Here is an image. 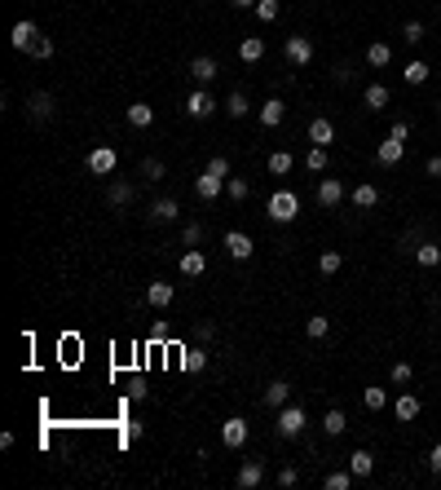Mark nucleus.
Here are the masks:
<instances>
[{
	"instance_id": "f257e3e1",
	"label": "nucleus",
	"mask_w": 441,
	"mask_h": 490,
	"mask_svg": "<svg viewBox=\"0 0 441 490\" xmlns=\"http://www.w3.org/2000/svg\"><path fill=\"white\" fill-rule=\"evenodd\" d=\"M265 212H269V221L287 225V221H296V212H300V199H296L291 190H278V195H269V203H265Z\"/></svg>"
},
{
	"instance_id": "f03ea898",
	"label": "nucleus",
	"mask_w": 441,
	"mask_h": 490,
	"mask_svg": "<svg viewBox=\"0 0 441 490\" xmlns=\"http://www.w3.org/2000/svg\"><path fill=\"white\" fill-rule=\"evenodd\" d=\"M273 428H278L282 437H300L305 433V406H282L278 420H273Z\"/></svg>"
},
{
	"instance_id": "7ed1b4c3",
	"label": "nucleus",
	"mask_w": 441,
	"mask_h": 490,
	"mask_svg": "<svg viewBox=\"0 0 441 490\" xmlns=\"http://www.w3.org/2000/svg\"><path fill=\"white\" fill-rule=\"evenodd\" d=\"M40 40V27H35L31 18H22V22H14V31H9V44H14L18 53H31V44Z\"/></svg>"
},
{
	"instance_id": "20e7f679",
	"label": "nucleus",
	"mask_w": 441,
	"mask_h": 490,
	"mask_svg": "<svg viewBox=\"0 0 441 490\" xmlns=\"http://www.w3.org/2000/svg\"><path fill=\"white\" fill-rule=\"evenodd\" d=\"M212 111H217V98H212L208 89H195V93L186 98V115H190V119H208Z\"/></svg>"
},
{
	"instance_id": "39448f33",
	"label": "nucleus",
	"mask_w": 441,
	"mask_h": 490,
	"mask_svg": "<svg viewBox=\"0 0 441 490\" xmlns=\"http://www.w3.org/2000/svg\"><path fill=\"white\" fill-rule=\"evenodd\" d=\"M115 164H119V155L111 146H98V150H89V173H98V177H111L115 173Z\"/></svg>"
},
{
	"instance_id": "423d86ee",
	"label": "nucleus",
	"mask_w": 441,
	"mask_h": 490,
	"mask_svg": "<svg viewBox=\"0 0 441 490\" xmlns=\"http://www.w3.org/2000/svg\"><path fill=\"white\" fill-rule=\"evenodd\" d=\"M265 482V460H243V469H238V490H256Z\"/></svg>"
},
{
	"instance_id": "0eeeda50",
	"label": "nucleus",
	"mask_w": 441,
	"mask_h": 490,
	"mask_svg": "<svg viewBox=\"0 0 441 490\" xmlns=\"http://www.w3.org/2000/svg\"><path fill=\"white\" fill-rule=\"evenodd\" d=\"M221 441H225L230 450L247 446V420H238V415H234V420H225V424H221Z\"/></svg>"
},
{
	"instance_id": "6e6552de",
	"label": "nucleus",
	"mask_w": 441,
	"mask_h": 490,
	"mask_svg": "<svg viewBox=\"0 0 441 490\" xmlns=\"http://www.w3.org/2000/svg\"><path fill=\"white\" fill-rule=\"evenodd\" d=\"M225 252H230L234 261H247V256L256 252V243H252L243 230H230V234H225Z\"/></svg>"
},
{
	"instance_id": "1a4fd4ad",
	"label": "nucleus",
	"mask_w": 441,
	"mask_h": 490,
	"mask_svg": "<svg viewBox=\"0 0 441 490\" xmlns=\"http://www.w3.org/2000/svg\"><path fill=\"white\" fill-rule=\"evenodd\" d=\"M309 58H314V44H309V35H287V62L309 67Z\"/></svg>"
},
{
	"instance_id": "9d476101",
	"label": "nucleus",
	"mask_w": 441,
	"mask_h": 490,
	"mask_svg": "<svg viewBox=\"0 0 441 490\" xmlns=\"http://www.w3.org/2000/svg\"><path fill=\"white\" fill-rule=\"evenodd\" d=\"M133 199H137L133 182H111V186H106V203H111V208H128Z\"/></svg>"
},
{
	"instance_id": "9b49d317",
	"label": "nucleus",
	"mask_w": 441,
	"mask_h": 490,
	"mask_svg": "<svg viewBox=\"0 0 441 490\" xmlns=\"http://www.w3.org/2000/svg\"><path fill=\"white\" fill-rule=\"evenodd\" d=\"M287 398H291V385H287V380H273V385L265 389V406H269V411H282V406H287Z\"/></svg>"
},
{
	"instance_id": "f8f14e48",
	"label": "nucleus",
	"mask_w": 441,
	"mask_h": 490,
	"mask_svg": "<svg viewBox=\"0 0 441 490\" xmlns=\"http://www.w3.org/2000/svg\"><path fill=\"white\" fill-rule=\"evenodd\" d=\"M27 115L31 119H49L53 115V93H31V98H27Z\"/></svg>"
},
{
	"instance_id": "ddd939ff",
	"label": "nucleus",
	"mask_w": 441,
	"mask_h": 490,
	"mask_svg": "<svg viewBox=\"0 0 441 490\" xmlns=\"http://www.w3.org/2000/svg\"><path fill=\"white\" fill-rule=\"evenodd\" d=\"M190 76H195L199 85H208V80H217V76H221L217 58H195V62H190Z\"/></svg>"
},
{
	"instance_id": "4468645a",
	"label": "nucleus",
	"mask_w": 441,
	"mask_h": 490,
	"mask_svg": "<svg viewBox=\"0 0 441 490\" xmlns=\"http://www.w3.org/2000/svg\"><path fill=\"white\" fill-rule=\"evenodd\" d=\"M309 141H314V146H331V141H336V124H331V119H314V124H309Z\"/></svg>"
},
{
	"instance_id": "2eb2a0df",
	"label": "nucleus",
	"mask_w": 441,
	"mask_h": 490,
	"mask_svg": "<svg viewBox=\"0 0 441 490\" xmlns=\"http://www.w3.org/2000/svg\"><path fill=\"white\" fill-rule=\"evenodd\" d=\"M340 199H344V182H336V177H327V182L318 186V203H323V208H336Z\"/></svg>"
},
{
	"instance_id": "dca6fc26",
	"label": "nucleus",
	"mask_w": 441,
	"mask_h": 490,
	"mask_svg": "<svg viewBox=\"0 0 441 490\" xmlns=\"http://www.w3.org/2000/svg\"><path fill=\"white\" fill-rule=\"evenodd\" d=\"M172 296H177V288H172V283H150V288H146V301L154 305V309H163V305H172Z\"/></svg>"
},
{
	"instance_id": "f3484780",
	"label": "nucleus",
	"mask_w": 441,
	"mask_h": 490,
	"mask_svg": "<svg viewBox=\"0 0 441 490\" xmlns=\"http://www.w3.org/2000/svg\"><path fill=\"white\" fill-rule=\"evenodd\" d=\"M181 217V203L177 199H154L150 203V221H177Z\"/></svg>"
},
{
	"instance_id": "a211bd4d",
	"label": "nucleus",
	"mask_w": 441,
	"mask_h": 490,
	"mask_svg": "<svg viewBox=\"0 0 441 490\" xmlns=\"http://www.w3.org/2000/svg\"><path fill=\"white\" fill-rule=\"evenodd\" d=\"M402 155H406V141H397V137L379 141V164H384V168H393V164H402Z\"/></svg>"
},
{
	"instance_id": "6ab92c4d",
	"label": "nucleus",
	"mask_w": 441,
	"mask_h": 490,
	"mask_svg": "<svg viewBox=\"0 0 441 490\" xmlns=\"http://www.w3.org/2000/svg\"><path fill=\"white\" fill-rule=\"evenodd\" d=\"M221 190H225V182H221V177H212V173H204V177L195 182V195L204 199V203H212V199L221 195Z\"/></svg>"
},
{
	"instance_id": "aec40b11",
	"label": "nucleus",
	"mask_w": 441,
	"mask_h": 490,
	"mask_svg": "<svg viewBox=\"0 0 441 490\" xmlns=\"http://www.w3.org/2000/svg\"><path fill=\"white\" fill-rule=\"evenodd\" d=\"M282 115H287V106H282L278 98L260 102V124H265V128H278V124H282Z\"/></svg>"
},
{
	"instance_id": "412c9836",
	"label": "nucleus",
	"mask_w": 441,
	"mask_h": 490,
	"mask_svg": "<svg viewBox=\"0 0 441 490\" xmlns=\"http://www.w3.org/2000/svg\"><path fill=\"white\" fill-rule=\"evenodd\" d=\"M204 270H208V256L199 252V247H190V252L181 256V274H186V279H199Z\"/></svg>"
},
{
	"instance_id": "4be33fe9",
	"label": "nucleus",
	"mask_w": 441,
	"mask_h": 490,
	"mask_svg": "<svg viewBox=\"0 0 441 490\" xmlns=\"http://www.w3.org/2000/svg\"><path fill=\"white\" fill-rule=\"evenodd\" d=\"M349 473L353 477H371L375 473V455H371V450H353V455H349Z\"/></svg>"
},
{
	"instance_id": "5701e85b",
	"label": "nucleus",
	"mask_w": 441,
	"mask_h": 490,
	"mask_svg": "<svg viewBox=\"0 0 441 490\" xmlns=\"http://www.w3.org/2000/svg\"><path fill=\"white\" fill-rule=\"evenodd\" d=\"M428 76H433V67H428V62H420V58H411V62L402 67V80H406V85H424Z\"/></svg>"
},
{
	"instance_id": "b1692460",
	"label": "nucleus",
	"mask_w": 441,
	"mask_h": 490,
	"mask_svg": "<svg viewBox=\"0 0 441 490\" xmlns=\"http://www.w3.org/2000/svg\"><path fill=\"white\" fill-rule=\"evenodd\" d=\"M393 411H397V420H402V424H411L415 415H420V398H415V393H402Z\"/></svg>"
},
{
	"instance_id": "393cba45",
	"label": "nucleus",
	"mask_w": 441,
	"mask_h": 490,
	"mask_svg": "<svg viewBox=\"0 0 441 490\" xmlns=\"http://www.w3.org/2000/svg\"><path fill=\"white\" fill-rule=\"evenodd\" d=\"M128 124H133V128H150L154 124V111H150L146 102H133V106H128Z\"/></svg>"
},
{
	"instance_id": "a878e982",
	"label": "nucleus",
	"mask_w": 441,
	"mask_h": 490,
	"mask_svg": "<svg viewBox=\"0 0 441 490\" xmlns=\"http://www.w3.org/2000/svg\"><path fill=\"white\" fill-rule=\"evenodd\" d=\"M415 261H420L424 270H437L441 265V247L437 243H420V247H415Z\"/></svg>"
},
{
	"instance_id": "bb28decb",
	"label": "nucleus",
	"mask_w": 441,
	"mask_h": 490,
	"mask_svg": "<svg viewBox=\"0 0 441 490\" xmlns=\"http://www.w3.org/2000/svg\"><path fill=\"white\" fill-rule=\"evenodd\" d=\"M260 53H265V40H260V35H247V40L238 44V58H243V62H260Z\"/></svg>"
},
{
	"instance_id": "cd10ccee",
	"label": "nucleus",
	"mask_w": 441,
	"mask_h": 490,
	"mask_svg": "<svg viewBox=\"0 0 441 490\" xmlns=\"http://www.w3.org/2000/svg\"><path fill=\"white\" fill-rule=\"evenodd\" d=\"M247 111H252V102H247V98H243V93H238V89H234V93H230V98H225V115H230V119H243Z\"/></svg>"
},
{
	"instance_id": "c85d7f7f",
	"label": "nucleus",
	"mask_w": 441,
	"mask_h": 490,
	"mask_svg": "<svg viewBox=\"0 0 441 490\" xmlns=\"http://www.w3.org/2000/svg\"><path fill=\"white\" fill-rule=\"evenodd\" d=\"M362 406H366V411H384V406H388V393L379 389V385H371V389H362Z\"/></svg>"
},
{
	"instance_id": "c756f323",
	"label": "nucleus",
	"mask_w": 441,
	"mask_h": 490,
	"mask_svg": "<svg viewBox=\"0 0 441 490\" xmlns=\"http://www.w3.org/2000/svg\"><path fill=\"white\" fill-rule=\"evenodd\" d=\"M362 102L371 106V111H384V106H388V89H384V85H366V93H362Z\"/></svg>"
},
{
	"instance_id": "7c9ffc66",
	"label": "nucleus",
	"mask_w": 441,
	"mask_h": 490,
	"mask_svg": "<svg viewBox=\"0 0 441 490\" xmlns=\"http://www.w3.org/2000/svg\"><path fill=\"white\" fill-rule=\"evenodd\" d=\"M344 428H349V420H344V411H327V415H323V433H327V437H340Z\"/></svg>"
},
{
	"instance_id": "2f4dec72",
	"label": "nucleus",
	"mask_w": 441,
	"mask_h": 490,
	"mask_svg": "<svg viewBox=\"0 0 441 490\" xmlns=\"http://www.w3.org/2000/svg\"><path fill=\"white\" fill-rule=\"evenodd\" d=\"M366 62H371V67H388V62H393V49L379 40V44H371V49H366Z\"/></svg>"
},
{
	"instance_id": "473e14b6",
	"label": "nucleus",
	"mask_w": 441,
	"mask_h": 490,
	"mask_svg": "<svg viewBox=\"0 0 441 490\" xmlns=\"http://www.w3.org/2000/svg\"><path fill=\"white\" fill-rule=\"evenodd\" d=\"M305 168H309V173H323V168H327V146H309Z\"/></svg>"
},
{
	"instance_id": "72a5a7b5",
	"label": "nucleus",
	"mask_w": 441,
	"mask_h": 490,
	"mask_svg": "<svg viewBox=\"0 0 441 490\" xmlns=\"http://www.w3.org/2000/svg\"><path fill=\"white\" fill-rule=\"evenodd\" d=\"M269 173H273V177H287V173H291V155H287V150H273V155H269Z\"/></svg>"
},
{
	"instance_id": "f704fd0d",
	"label": "nucleus",
	"mask_w": 441,
	"mask_h": 490,
	"mask_svg": "<svg viewBox=\"0 0 441 490\" xmlns=\"http://www.w3.org/2000/svg\"><path fill=\"white\" fill-rule=\"evenodd\" d=\"M305 331H309V340H323L327 331H331V318H323V314H314V318L305 322Z\"/></svg>"
},
{
	"instance_id": "c9c22d12",
	"label": "nucleus",
	"mask_w": 441,
	"mask_h": 490,
	"mask_svg": "<svg viewBox=\"0 0 441 490\" xmlns=\"http://www.w3.org/2000/svg\"><path fill=\"white\" fill-rule=\"evenodd\" d=\"M353 203H357V208H375V203H379V190H375V186H357V190H353Z\"/></svg>"
},
{
	"instance_id": "e433bc0d",
	"label": "nucleus",
	"mask_w": 441,
	"mask_h": 490,
	"mask_svg": "<svg viewBox=\"0 0 441 490\" xmlns=\"http://www.w3.org/2000/svg\"><path fill=\"white\" fill-rule=\"evenodd\" d=\"M204 362H208V353H204V349H186V358H181L186 371H204Z\"/></svg>"
},
{
	"instance_id": "4c0bfd02",
	"label": "nucleus",
	"mask_w": 441,
	"mask_h": 490,
	"mask_svg": "<svg viewBox=\"0 0 441 490\" xmlns=\"http://www.w3.org/2000/svg\"><path fill=\"white\" fill-rule=\"evenodd\" d=\"M204 173L221 177V182H230V159H225V155H217V159H208V168H204Z\"/></svg>"
},
{
	"instance_id": "58836bf2",
	"label": "nucleus",
	"mask_w": 441,
	"mask_h": 490,
	"mask_svg": "<svg viewBox=\"0 0 441 490\" xmlns=\"http://www.w3.org/2000/svg\"><path fill=\"white\" fill-rule=\"evenodd\" d=\"M247 190H252V186H247L243 177H230V182H225V195H230L234 203H238V199H247Z\"/></svg>"
},
{
	"instance_id": "ea45409f",
	"label": "nucleus",
	"mask_w": 441,
	"mask_h": 490,
	"mask_svg": "<svg viewBox=\"0 0 441 490\" xmlns=\"http://www.w3.org/2000/svg\"><path fill=\"white\" fill-rule=\"evenodd\" d=\"M256 18L273 22V18H278V0H256Z\"/></svg>"
},
{
	"instance_id": "a19ab883",
	"label": "nucleus",
	"mask_w": 441,
	"mask_h": 490,
	"mask_svg": "<svg viewBox=\"0 0 441 490\" xmlns=\"http://www.w3.org/2000/svg\"><path fill=\"white\" fill-rule=\"evenodd\" d=\"M353 486V473H327V490H349Z\"/></svg>"
},
{
	"instance_id": "79ce46f5",
	"label": "nucleus",
	"mask_w": 441,
	"mask_h": 490,
	"mask_svg": "<svg viewBox=\"0 0 441 490\" xmlns=\"http://www.w3.org/2000/svg\"><path fill=\"white\" fill-rule=\"evenodd\" d=\"M344 265V256L340 252H323V261H318V270H323V274H336Z\"/></svg>"
},
{
	"instance_id": "37998d69",
	"label": "nucleus",
	"mask_w": 441,
	"mask_h": 490,
	"mask_svg": "<svg viewBox=\"0 0 441 490\" xmlns=\"http://www.w3.org/2000/svg\"><path fill=\"white\" fill-rule=\"evenodd\" d=\"M411 380H415V367H411V362H397V367H393V385H411Z\"/></svg>"
},
{
	"instance_id": "c03bdc74",
	"label": "nucleus",
	"mask_w": 441,
	"mask_h": 490,
	"mask_svg": "<svg viewBox=\"0 0 441 490\" xmlns=\"http://www.w3.org/2000/svg\"><path fill=\"white\" fill-rule=\"evenodd\" d=\"M141 177H146V182H159V177H163V164H159V159H141Z\"/></svg>"
},
{
	"instance_id": "a18cd8bd",
	"label": "nucleus",
	"mask_w": 441,
	"mask_h": 490,
	"mask_svg": "<svg viewBox=\"0 0 441 490\" xmlns=\"http://www.w3.org/2000/svg\"><path fill=\"white\" fill-rule=\"evenodd\" d=\"M31 58H53V40H49V35H40V40L31 44Z\"/></svg>"
},
{
	"instance_id": "49530a36",
	"label": "nucleus",
	"mask_w": 441,
	"mask_h": 490,
	"mask_svg": "<svg viewBox=\"0 0 441 490\" xmlns=\"http://www.w3.org/2000/svg\"><path fill=\"white\" fill-rule=\"evenodd\" d=\"M199 238H204V225H186V230H181V243L186 247H195Z\"/></svg>"
},
{
	"instance_id": "de8ad7c7",
	"label": "nucleus",
	"mask_w": 441,
	"mask_h": 490,
	"mask_svg": "<svg viewBox=\"0 0 441 490\" xmlns=\"http://www.w3.org/2000/svg\"><path fill=\"white\" fill-rule=\"evenodd\" d=\"M402 35H406L411 44H420V40H424V22H406V27H402Z\"/></svg>"
},
{
	"instance_id": "09e8293b",
	"label": "nucleus",
	"mask_w": 441,
	"mask_h": 490,
	"mask_svg": "<svg viewBox=\"0 0 441 490\" xmlns=\"http://www.w3.org/2000/svg\"><path fill=\"white\" fill-rule=\"evenodd\" d=\"M296 482H300V473H296V469H282V473H278V486H287V490H291Z\"/></svg>"
},
{
	"instance_id": "8fccbe9b",
	"label": "nucleus",
	"mask_w": 441,
	"mask_h": 490,
	"mask_svg": "<svg viewBox=\"0 0 441 490\" xmlns=\"http://www.w3.org/2000/svg\"><path fill=\"white\" fill-rule=\"evenodd\" d=\"M388 137H397V141H406L411 137V124H406V119H397V124H393V133Z\"/></svg>"
},
{
	"instance_id": "3c124183",
	"label": "nucleus",
	"mask_w": 441,
	"mask_h": 490,
	"mask_svg": "<svg viewBox=\"0 0 441 490\" xmlns=\"http://www.w3.org/2000/svg\"><path fill=\"white\" fill-rule=\"evenodd\" d=\"M428 177H441V155H433V159H428Z\"/></svg>"
},
{
	"instance_id": "603ef678",
	"label": "nucleus",
	"mask_w": 441,
	"mask_h": 490,
	"mask_svg": "<svg viewBox=\"0 0 441 490\" xmlns=\"http://www.w3.org/2000/svg\"><path fill=\"white\" fill-rule=\"evenodd\" d=\"M428 469H433V473H441V446L433 450V455H428Z\"/></svg>"
},
{
	"instance_id": "864d4df0",
	"label": "nucleus",
	"mask_w": 441,
	"mask_h": 490,
	"mask_svg": "<svg viewBox=\"0 0 441 490\" xmlns=\"http://www.w3.org/2000/svg\"><path fill=\"white\" fill-rule=\"evenodd\" d=\"M234 5H238V9H256V0H234Z\"/></svg>"
},
{
	"instance_id": "5fc2aeb1",
	"label": "nucleus",
	"mask_w": 441,
	"mask_h": 490,
	"mask_svg": "<svg viewBox=\"0 0 441 490\" xmlns=\"http://www.w3.org/2000/svg\"><path fill=\"white\" fill-rule=\"evenodd\" d=\"M437 111H441V98H437Z\"/></svg>"
}]
</instances>
